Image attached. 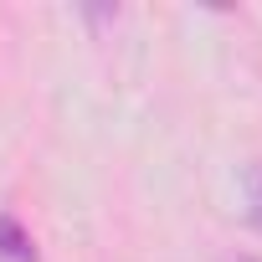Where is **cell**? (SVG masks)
I'll return each mask as SVG.
<instances>
[{
  "label": "cell",
  "instance_id": "obj_1",
  "mask_svg": "<svg viewBox=\"0 0 262 262\" xmlns=\"http://www.w3.org/2000/svg\"><path fill=\"white\" fill-rule=\"evenodd\" d=\"M0 262H36V247L16 216H0Z\"/></svg>",
  "mask_w": 262,
  "mask_h": 262
},
{
  "label": "cell",
  "instance_id": "obj_2",
  "mask_svg": "<svg viewBox=\"0 0 262 262\" xmlns=\"http://www.w3.org/2000/svg\"><path fill=\"white\" fill-rule=\"evenodd\" d=\"M242 185H247V211H252V221H257V231H262V165H252V170L242 175Z\"/></svg>",
  "mask_w": 262,
  "mask_h": 262
},
{
  "label": "cell",
  "instance_id": "obj_3",
  "mask_svg": "<svg viewBox=\"0 0 262 262\" xmlns=\"http://www.w3.org/2000/svg\"><path fill=\"white\" fill-rule=\"evenodd\" d=\"M226 262H257V257H226Z\"/></svg>",
  "mask_w": 262,
  "mask_h": 262
}]
</instances>
